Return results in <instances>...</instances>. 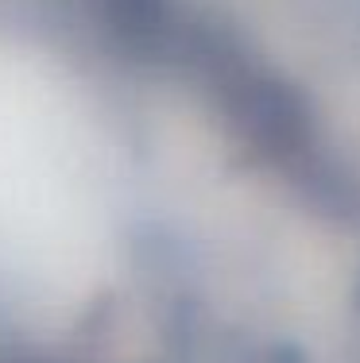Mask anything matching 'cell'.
<instances>
[]
</instances>
